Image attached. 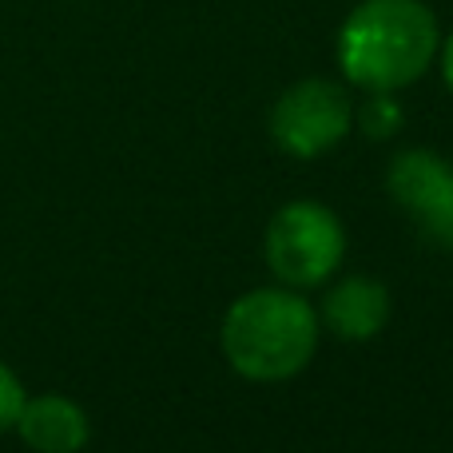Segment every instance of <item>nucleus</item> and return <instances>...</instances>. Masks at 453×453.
<instances>
[{
	"mask_svg": "<svg viewBox=\"0 0 453 453\" xmlns=\"http://www.w3.org/2000/svg\"><path fill=\"white\" fill-rule=\"evenodd\" d=\"M366 96L370 100L362 108H354V124L370 140H394L402 132V108L394 100V92H366Z\"/></svg>",
	"mask_w": 453,
	"mask_h": 453,
	"instance_id": "obj_8",
	"label": "nucleus"
},
{
	"mask_svg": "<svg viewBox=\"0 0 453 453\" xmlns=\"http://www.w3.org/2000/svg\"><path fill=\"white\" fill-rule=\"evenodd\" d=\"M16 434L32 453H80L92 438V422L84 406H76L64 394H36L24 402Z\"/></svg>",
	"mask_w": 453,
	"mask_h": 453,
	"instance_id": "obj_7",
	"label": "nucleus"
},
{
	"mask_svg": "<svg viewBox=\"0 0 453 453\" xmlns=\"http://www.w3.org/2000/svg\"><path fill=\"white\" fill-rule=\"evenodd\" d=\"M263 255L282 287H322L346 258L342 219L319 199H295L266 223Z\"/></svg>",
	"mask_w": 453,
	"mask_h": 453,
	"instance_id": "obj_3",
	"label": "nucleus"
},
{
	"mask_svg": "<svg viewBox=\"0 0 453 453\" xmlns=\"http://www.w3.org/2000/svg\"><path fill=\"white\" fill-rule=\"evenodd\" d=\"M24 402H28V394H24L20 378H16L12 370L0 362V434L16 430V418H20Z\"/></svg>",
	"mask_w": 453,
	"mask_h": 453,
	"instance_id": "obj_9",
	"label": "nucleus"
},
{
	"mask_svg": "<svg viewBox=\"0 0 453 453\" xmlns=\"http://www.w3.org/2000/svg\"><path fill=\"white\" fill-rule=\"evenodd\" d=\"M386 188L430 242L453 250V164L438 151L410 148L386 172Z\"/></svg>",
	"mask_w": 453,
	"mask_h": 453,
	"instance_id": "obj_5",
	"label": "nucleus"
},
{
	"mask_svg": "<svg viewBox=\"0 0 453 453\" xmlns=\"http://www.w3.org/2000/svg\"><path fill=\"white\" fill-rule=\"evenodd\" d=\"M394 311L390 290L370 274H346L322 295L319 322L342 342H370L386 330Z\"/></svg>",
	"mask_w": 453,
	"mask_h": 453,
	"instance_id": "obj_6",
	"label": "nucleus"
},
{
	"mask_svg": "<svg viewBox=\"0 0 453 453\" xmlns=\"http://www.w3.org/2000/svg\"><path fill=\"white\" fill-rule=\"evenodd\" d=\"M319 334V311L295 287H258L226 306L219 346L247 382H287L311 366Z\"/></svg>",
	"mask_w": 453,
	"mask_h": 453,
	"instance_id": "obj_2",
	"label": "nucleus"
},
{
	"mask_svg": "<svg viewBox=\"0 0 453 453\" xmlns=\"http://www.w3.org/2000/svg\"><path fill=\"white\" fill-rule=\"evenodd\" d=\"M438 64H441V80H446V88L453 92V32H449V36H441Z\"/></svg>",
	"mask_w": 453,
	"mask_h": 453,
	"instance_id": "obj_10",
	"label": "nucleus"
},
{
	"mask_svg": "<svg viewBox=\"0 0 453 453\" xmlns=\"http://www.w3.org/2000/svg\"><path fill=\"white\" fill-rule=\"evenodd\" d=\"M354 132V100L326 76L290 84L271 108V140L295 159H319Z\"/></svg>",
	"mask_w": 453,
	"mask_h": 453,
	"instance_id": "obj_4",
	"label": "nucleus"
},
{
	"mask_svg": "<svg viewBox=\"0 0 453 453\" xmlns=\"http://www.w3.org/2000/svg\"><path fill=\"white\" fill-rule=\"evenodd\" d=\"M334 48L346 84L398 96L434 68L441 28L426 0H358L338 28Z\"/></svg>",
	"mask_w": 453,
	"mask_h": 453,
	"instance_id": "obj_1",
	"label": "nucleus"
}]
</instances>
